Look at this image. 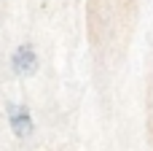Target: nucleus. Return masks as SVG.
I'll return each instance as SVG.
<instances>
[{
    "label": "nucleus",
    "instance_id": "nucleus-2",
    "mask_svg": "<svg viewBox=\"0 0 153 151\" xmlns=\"http://www.w3.org/2000/svg\"><path fill=\"white\" fill-rule=\"evenodd\" d=\"M5 119H8V130H11L16 138H30V135L35 132L32 111H30L24 103H8V108H5Z\"/></svg>",
    "mask_w": 153,
    "mask_h": 151
},
{
    "label": "nucleus",
    "instance_id": "nucleus-1",
    "mask_svg": "<svg viewBox=\"0 0 153 151\" xmlns=\"http://www.w3.org/2000/svg\"><path fill=\"white\" fill-rule=\"evenodd\" d=\"M40 68V57H38V49L32 43H19L13 51H11V70L22 78H30L35 76Z\"/></svg>",
    "mask_w": 153,
    "mask_h": 151
}]
</instances>
